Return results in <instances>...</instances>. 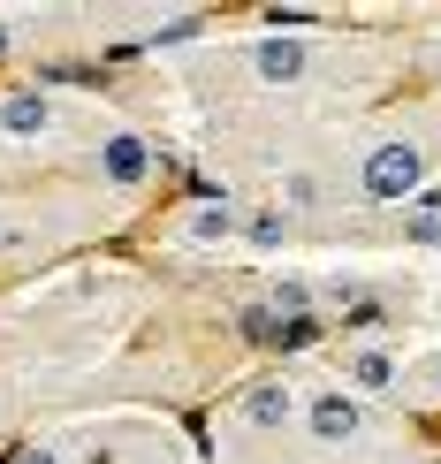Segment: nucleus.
<instances>
[{"label": "nucleus", "mask_w": 441, "mask_h": 464, "mask_svg": "<svg viewBox=\"0 0 441 464\" xmlns=\"http://www.w3.org/2000/svg\"><path fill=\"white\" fill-rule=\"evenodd\" d=\"M411 176H418V160H411V152H380V160H373V190H380V198L411 190Z\"/></svg>", "instance_id": "1"}]
</instances>
